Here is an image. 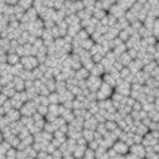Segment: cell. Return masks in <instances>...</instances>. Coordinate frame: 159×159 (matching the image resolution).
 <instances>
[{"mask_svg":"<svg viewBox=\"0 0 159 159\" xmlns=\"http://www.w3.org/2000/svg\"><path fill=\"white\" fill-rule=\"evenodd\" d=\"M126 149H128V147H126V145H125V144H122V146H121V147H120V148H116V152H119V154H124V152H126Z\"/></svg>","mask_w":159,"mask_h":159,"instance_id":"cell-1","label":"cell"}]
</instances>
